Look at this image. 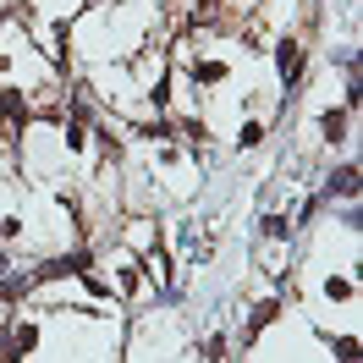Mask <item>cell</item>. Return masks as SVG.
I'll use <instances>...</instances> for the list:
<instances>
[{"label": "cell", "instance_id": "obj_1", "mask_svg": "<svg viewBox=\"0 0 363 363\" xmlns=\"http://www.w3.org/2000/svg\"><path fill=\"white\" fill-rule=\"evenodd\" d=\"M303 67H308L303 45H297V39H281V45H275V72H281L286 83H297V77H303Z\"/></svg>", "mask_w": 363, "mask_h": 363}, {"label": "cell", "instance_id": "obj_2", "mask_svg": "<svg viewBox=\"0 0 363 363\" xmlns=\"http://www.w3.org/2000/svg\"><path fill=\"white\" fill-rule=\"evenodd\" d=\"M0 111H6V121H11V127H23L28 121V99L17 89H0Z\"/></svg>", "mask_w": 363, "mask_h": 363}, {"label": "cell", "instance_id": "obj_3", "mask_svg": "<svg viewBox=\"0 0 363 363\" xmlns=\"http://www.w3.org/2000/svg\"><path fill=\"white\" fill-rule=\"evenodd\" d=\"M319 133H325V143H341V138H347V105L319 116Z\"/></svg>", "mask_w": 363, "mask_h": 363}, {"label": "cell", "instance_id": "obj_4", "mask_svg": "<svg viewBox=\"0 0 363 363\" xmlns=\"http://www.w3.org/2000/svg\"><path fill=\"white\" fill-rule=\"evenodd\" d=\"M11 347H17V358H28V352H33V347H39V325H11Z\"/></svg>", "mask_w": 363, "mask_h": 363}, {"label": "cell", "instance_id": "obj_5", "mask_svg": "<svg viewBox=\"0 0 363 363\" xmlns=\"http://www.w3.org/2000/svg\"><path fill=\"white\" fill-rule=\"evenodd\" d=\"M264 143V121H242V133H237V149H259Z\"/></svg>", "mask_w": 363, "mask_h": 363}, {"label": "cell", "instance_id": "obj_6", "mask_svg": "<svg viewBox=\"0 0 363 363\" xmlns=\"http://www.w3.org/2000/svg\"><path fill=\"white\" fill-rule=\"evenodd\" d=\"M275 314H281V303H275V297H270V303H259V308H253V319H248V336H253V330H264Z\"/></svg>", "mask_w": 363, "mask_h": 363}, {"label": "cell", "instance_id": "obj_7", "mask_svg": "<svg viewBox=\"0 0 363 363\" xmlns=\"http://www.w3.org/2000/svg\"><path fill=\"white\" fill-rule=\"evenodd\" d=\"M330 187H336V193H347V199H352V193H358V171H352V165H341V177H330Z\"/></svg>", "mask_w": 363, "mask_h": 363}, {"label": "cell", "instance_id": "obj_8", "mask_svg": "<svg viewBox=\"0 0 363 363\" xmlns=\"http://www.w3.org/2000/svg\"><path fill=\"white\" fill-rule=\"evenodd\" d=\"M67 149H72V155H83V149H89V133H83V121H67Z\"/></svg>", "mask_w": 363, "mask_h": 363}, {"label": "cell", "instance_id": "obj_9", "mask_svg": "<svg viewBox=\"0 0 363 363\" xmlns=\"http://www.w3.org/2000/svg\"><path fill=\"white\" fill-rule=\"evenodd\" d=\"M193 77H199V83H220V77H226V67H220V61H199V67H193Z\"/></svg>", "mask_w": 363, "mask_h": 363}, {"label": "cell", "instance_id": "obj_10", "mask_svg": "<svg viewBox=\"0 0 363 363\" xmlns=\"http://www.w3.org/2000/svg\"><path fill=\"white\" fill-rule=\"evenodd\" d=\"M204 358L209 363H226V336H209L204 341Z\"/></svg>", "mask_w": 363, "mask_h": 363}, {"label": "cell", "instance_id": "obj_11", "mask_svg": "<svg viewBox=\"0 0 363 363\" xmlns=\"http://www.w3.org/2000/svg\"><path fill=\"white\" fill-rule=\"evenodd\" d=\"M336 358L341 363H358V336H341L336 341Z\"/></svg>", "mask_w": 363, "mask_h": 363}, {"label": "cell", "instance_id": "obj_12", "mask_svg": "<svg viewBox=\"0 0 363 363\" xmlns=\"http://www.w3.org/2000/svg\"><path fill=\"white\" fill-rule=\"evenodd\" d=\"M286 231H292V220H286V215H270V220H264V237H286Z\"/></svg>", "mask_w": 363, "mask_h": 363}, {"label": "cell", "instance_id": "obj_13", "mask_svg": "<svg viewBox=\"0 0 363 363\" xmlns=\"http://www.w3.org/2000/svg\"><path fill=\"white\" fill-rule=\"evenodd\" d=\"M0 363H23V358H17V347H11V330H0Z\"/></svg>", "mask_w": 363, "mask_h": 363}, {"label": "cell", "instance_id": "obj_14", "mask_svg": "<svg viewBox=\"0 0 363 363\" xmlns=\"http://www.w3.org/2000/svg\"><path fill=\"white\" fill-rule=\"evenodd\" d=\"M143 138H155V143H160V138H171V121H149V127H143Z\"/></svg>", "mask_w": 363, "mask_h": 363}]
</instances>
